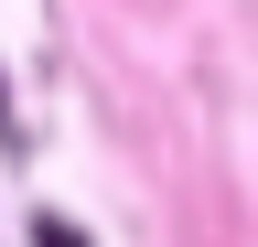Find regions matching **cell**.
Masks as SVG:
<instances>
[{
    "mask_svg": "<svg viewBox=\"0 0 258 247\" xmlns=\"http://www.w3.org/2000/svg\"><path fill=\"white\" fill-rule=\"evenodd\" d=\"M0 129H11V97H0Z\"/></svg>",
    "mask_w": 258,
    "mask_h": 247,
    "instance_id": "1",
    "label": "cell"
}]
</instances>
